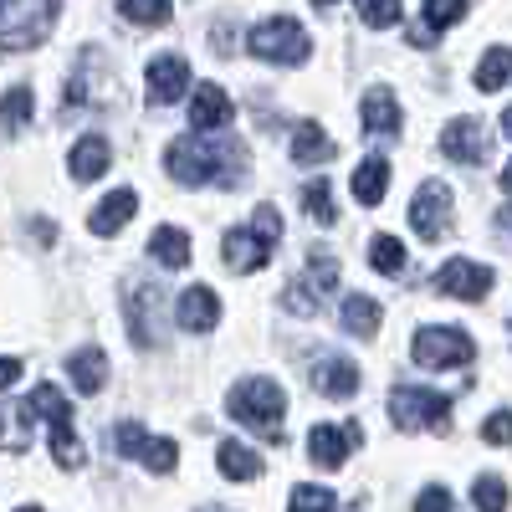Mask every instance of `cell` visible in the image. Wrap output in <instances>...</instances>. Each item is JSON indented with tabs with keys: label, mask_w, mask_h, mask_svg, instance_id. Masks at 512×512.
Here are the masks:
<instances>
[{
	"label": "cell",
	"mask_w": 512,
	"mask_h": 512,
	"mask_svg": "<svg viewBox=\"0 0 512 512\" xmlns=\"http://www.w3.org/2000/svg\"><path fill=\"white\" fill-rule=\"evenodd\" d=\"M26 123H31V88L21 82V88H11L6 98H0V128H11V134H21Z\"/></svg>",
	"instance_id": "obj_31"
},
{
	"label": "cell",
	"mask_w": 512,
	"mask_h": 512,
	"mask_svg": "<svg viewBox=\"0 0 512 512\" xmlns=\"http://www.w3.org/2000/svg\"><path fill=\"white\" fill-rule=\"evenodd\" d=\"M231 420L246 431H262L267 441H282V415H287V395L277 379H241L231 400H226Z\"/></svg>",
	"instance_id": "obj_2"
},
{
	"label": "cell",
	"mask_w": 512,
	"mask_h": 512,
	"mask_svg": "<svg viewBox=\"0 0 512 512\" xmlns=\"http://www.w3.org/2000/svg\"><path fill=\"white\" fill-rule=\"evenodd\" d=\"M128 333H134V344L139 349H154L159 344V328H154V318L164 313V292L159 287H134V297H128Z\"/></svg>",
	"instance_id": "obj_14"
},
{
	"label": "cell",
	"mask_w": 512,
	"mask_h": 512,
	"mask_svg": "<svg viewBox=\"0 0 512 512\" xmlns=\"http://www.w3.org/2000/svg\"><path fill=\"white\" fill-rule=\"evenodd\" d=\"M303 210H308L318 226H333V221H338V210H333V195H328V180H323V175L303 185Z\"/></svg>",
	"instance_id": "obj_33"
},
{
	"label": "cell",
	"mask_w": 512,
	"mask_h": 512,
	"mask_svg": "<svg viewBox=\"0 0 512 512\" xmlns=\"http://www.w3.org/2000/svg\"><path fill=\"white\" fill-rule=\"evenodd\" d=\"M144 88H149V103H154V108L180 103V98L190 93V62H185V57H175V52L154 57V62H149V72H144Z\"/></svg>",
	"instance_id": "obj_12"
},
{
	"label": "cell",
	"mask_w": 512,
	"mask_h": 512,
	"mask_svg": "<svg viewBox=\"0 0 512 512\" xmlns=\"http://www.w3.org/2000/svg\"><path fill=\"white\" fill-rule=\"evenodd\" d=\"M26 415H31V405H11V410H0V446H6V451H26V441H31Z\"/></svg>",
	"instance_id": "obj_30"
},
{
	"label": "cell",
	"mask_w": 512,
	"mask_h": 512,
	"mask_svg": "<svg viewBox=\"0 0 512 512\" xmlns=\"http://www.w3.org/2000/svg\"><path fill=\"white\" fill-rule=\"evenodd\" d=\"M113 446H118L123 456L144 461L149 472H175V461H180V446H175V441H164V436H149L139 420H118Z\"/></svg>",
	"instance_id": "obj_9"
},
{
	"label": "cell",
	"mask_w": 512,
	"mask_h": 512,
	"mask_svg": "<svg viewBox=\"0 0 512 512\" xmlns=\"http://www.w3.org/2000/svg\"><path fill=\"white\" fill-rule=\"evenodd\" d=\"M338 318H344V328H349L354 338H374V333H379V323H384L379 303H374V297H364V292L344 297V308H338Z\"/></svg>",
	"instance_id": "obj_26"
},
{
	"label": "cell",
	"mask_w": 512,
	"mask_h": 512,
	"mask_svg": "<svg viewBox=\"0 0 512 512\" xmlns=\"http://www.w3.org/2000/svg\"><path fill=\"white\" fill-rule=\"evenodd\" d=\"M175 323H180L185 333H210V328L221 323V297L210 292V287L180 292V297H175Z\"/></svg>",
	"instance_id": "obj_16"
},
{
	"label": "cell",
	"mask_w": 512,
	"mask_h": 512,
	"mask_svg": "<svg viewBox=\"0 0 512 512\" xmlns=\"http://www.w3.org/2000/svg\"><path fill=\"white\" fill-rule=\"evenodd\" d=\"M16 379H21V359H0V395H6Z\"/></svg>",
	"instance_id": "obj_42"
},
{
	"label": "cell",
	"mask_w": 512,
	"mask_h": 512,
	"mask_svg": "<svg viewBox=\"0 0 512 512\" xmlns=\"http://www.w3.org/2000/svg\"><path fill=\"white\" fill-rule=\"evenodd\" d=\"M441 149H446V159H456V164H482V159H487V134H482V123H477V118L446 123Z\"/></svg>",
	"instance_id": "obj_17"
},
{
	"label": "cell",
	"mask_w": 512,
	"mask_h": 512,
	"mask_svg": "<svg viewBox=\"0 0 512 512\" xmlns=\"http://www.w3.org/2000/svg\"><path fill=\"white\" fill-rule=\"evenodd\" d=\"M216 466H221V477H231V482H251L256 472H262V456H256L251 446H241V441H221L216 446Z\"/></svg>",
	"instance_id": "obj_27"
},
{
	"label": "cell",
	"mask_w": 512,
	"mask_h": 512,
	"mask_svg": "<svg viewBox=\"0 0 512 512\" xmlns=\"http://www.w3.org/2000/svg\"><path fill=\"white\" fill-rule=\"evenodd\" d=\"M149 256L159 267H190V236L180 231V226H159L154 236H149Z\"/></svg>",
	"instance_id": "obj_25"
},
{
	"label": "cell",
	"mask_w": 512,
	"mask_h": 512,
	"mask_svg": "<svg viewBox=\"0 0 512 512\" xmlns=\"http://www.w3.org/2000/svg\"><path fill=\"white\" fill-rule=\"evenodd\" d=\"M384 195H390V159H364L359 169H354V200L359 205H379Z\"/></svg>",
	"instance_id": "obj_23"
},
{
	"label": "cell",
	"mask_w": 512,
	"mask_h": 512,
	"mask_svg": "<svg viewBox=\"0 0 512 512\" xmlns=\"http://www.w3.org/2000/svg\"><path fill=\"white\" fill-rule=\"evenodd\" d=\"M21 512H41V507H21Z\"/></svg>",
	"instance_id": "obj_47"
},
{
	"label": "cell",
	"mask_w": 512,
	"mask_h": 512,
	"mask_svg": "<svg viewBox=\"0 0 512 512\" xmlns=\"http://www.w3.org/2000/svg\"><path fill=\"white\" fill-rule=\"evenodd\" d=\"M364 134L374 139H395L400 134V103L390 88H369L364 93Z\"/></svg>",
	"instance_id": "obj_19"
},
{
	"label": "cell",
	"mask_w": 512,
	"mask_h": 512,
	"mask_svg": "<svg viewBox=\"0 0 512 512\" xmlns=\"http://www.w3.org/2000/svg\"><path fill=\"white\" fill-rule=\"evenodd\" d=\"M502 134H507V139H512V108H507V113H502Z\"/></svg>",
	"instance_id": "obj_45"
},
{
	"label": "cell",
	"mask_w": 512,
	"mask_h": 512,
	"mask_svg": "<svg viewBox=\"0 0 512 512\" xmlns=\"http://www.w3.org/2000/svg\"><path fill=\"white\" fill-rule=\"evenodd\" d=\"M241 159H246V149L226 134H185V139H175L164 149V164L180 185H210V180L236 185Z\"/></svg>",
	"instance_id": "obj_1"
},
{
	"label": "cell",
	"mask_w": 512,
	"mask_h": 512,
	"mask_svg": "<svg viewBox=\"0 0 512 512\" xmlns=\"http://www.w3.org/2000/svg\"><path fill=\"white\" fill-rule=\"evenodd\" d=\"M410 354H415L420 369H461V364H472V359H477V344H472V333L431 323V328H420V333H415Z\"/></svg>",
	"instance_id": "obj_8"
},
{
	"label": "cell",
	"mask_w": 512,
	"mask_h": 512,
	"mask_svg": "<svg viewBox=\"0 0 512 512\" xmlns=\"http://www.w3.org/2000/svg\"><path fill=\"white\" fill-rule=\"evenodd\" d=\"M277 241H282V216H277L272 205H262L246 226H236V231L221 236V256H226L231 272H256V267L272 262Z\"/></svg>",
	"instance_id": "obj_3"
},
{
	"label": "cell",
	"mask_w": 512,
	"mask_h": 512,
	"mask_svg": "<svg viewBox=\"0 0 512 512\" xmlns=\"http://www.w3.org/2000/svg\"><path fill=\"white\" fill-rule=\"evenodd\" d=\"M502 190H507V195H512V164H507V169H502Z\"/></svg>",
	"instance_id": "obj_44"
},
{
	"label": "cell",
	"mask_w": 512,
	"mask_h": 512,
	"mask_svg": "<svg viewBox=\"0 0 512 512\" xmlns=\"http://www.w3.org/2000/svg\"><path fill=\"white\" fill-rule=\"evenodd\" d=\"M472 502H477L482 512H507L512 492H507V482H502V477H477V487H472Z\"/></svg>",
	"instance_id": "obj_35"
},
{
	"label": "cell",
	"mask_w": 512,
	"mask_h": 512,
	"mask_svg": "<svg viewBox=\"0 0 512 512\" xmlns=\"http://www.w3.org/2000/svg\"><path fill=\"white\" fill-rule=\"evenodd\" d=\"M497 272L482 267V262H466V256H456V262H446L436 272V292L441 297H456V303H482V297L492 292Z\"/></svg>",
	"instance_id": "obj_11"
},
{
	"label": "cell",
	"mask_w": 512,
	"mask_h": 512,
	"mask_svg": "<svg viewBox=\"0 0 512 512\" xmlns=\"http://www.w3.org/2000/svg\"><path fill=\"white\" fill-rule=\"evenodd\" d=\"M287 308H292V313H303V318L318 313V297L308 292V282H292V287H287Z\"/></svg>",
	"instance_id": "obj_40"
},
{
	"label": "cell",
	"mask_w": 512,
	"mask_h": 512,
	"mask_svg": "<svg viewBox=\"0 0 512 512\" xmlns=\"http://www.w3.org/2000/svg\"><path fill=\"white\" fill-rule=\"evenodd\" d=\"M308 31L297 26L292 16H272L262 26H251L246 31V52L251 57H262V62H277V67H297V62H308Z\"/></svg>",
	"instance_id": "obj_5"
},
{
	"label": "cell",
	"mask_w": 512,
	"mask_h": 512,
	"mask_svg": "<svg viewBox=\"0 0 512 512\" xmlns=\"http://www.w3.org/2000/svg\"><path fill=\"white\" fill-rule=\"evenodd\" d=\"M118 11L134 26H164L169 11H175V0H118Z\"/></svg>",
	"instance_id": "obj_32"
},
{
	"label": "cell",
	"mask_w": 512,
	"mask_h": 512,
	"mask_svg": "<svg viewBox=\"0 0 512 512\" xmlns=\"http://www.w3.org/2000/svg\"><path fill=\"white\" fill-rule=\"evenodd\" d=\"M134 210H139V195H134V190H113L108 200L93 205L88 231H93V236H118L128 221H134Z\"/></svg>",
	"instance_id": "obj_18"
},
{
	"label": "cell",
	"mask_w": 512,
	"mask_h": 512,
	"mask_svg": "<svg viewBox=\"0 0 512 512\" xmlns=\"http://www.w3.org/2000/svg\"><path fill=\"white\" fill-rule=\"evenodd\" d=\"M231 93L216 88V82H200L195 98H190V123H195V134H221V128L231 123Z\"/></svg>",
	"instance_id": "obj_15"
},
{
	"label": "cell",
	"mask_w": 512,
	"mask_h": 512,
	"mask_svg": "<svg viewBox=\"0 0 512 512\" xmlns=\"http://www.w3.org/2000/svg\"><path fill=\"white\" fill-rule=\"evenodd\" d=\"M466 16V0H425V31H446V26H456Z\"/></svg>",
	"instance_id": "obj_36"
},
{
	"label": "cell",
	"mask_w": 512,
	"mask_h": 512,
	"mask_svg": "<svg viewBox=\"0 0 512 512\" xmlns=\"http://www.w3.org/2000/svg\"><path fill=\"white\" fill-rule=\"evenodd\" d=\"M369 267L384 272V277H400L405 272V246L395 236H374L369 241Z\"/></svg>",
	"instance_id": "obj_29"
},
{
	"label": "cell",
	"mask_w": 512,
	"mask_h": 512,
	"mask_svg": "<svg viewBox=\"0 0 512 512\" xmlns=\"http://www.w3.org/2000/svg\"><path fill=\"white\" fill-rule=\"evenodd\" d=\"M338 154V144L323 134V123H297V134H292V159L297 164H328Z\"/></svg>",
	"instance_id": "obj_24"
},
{
	"label": "cell",
	"mask_w": 512,
	"mask_h": 512,
	"mask_svg": "<svg viewBox=\"0 0 512 512\" xmlns=\"http://www.w3.org/2000/svg\"><path fill=\"white\" fill-rule=\"evenodd\" d=\"M72 180H98V175H108V164H113V149H108V139L103 134H88V139H77L72 144Z\"/></svg>",
	"instance_id": "obj_21"
},
{
	"label": "cell",
	"mask_w": 512,
	"mask_h": 512,
	"mask_svg": "<svg viewBox=\"0 0 512 512\" xmlns=\"http://www.w3.org/2000/svg\"><path fill=\"white\" fill-rule=\"evenodd\" d=\"M359 441H364L359 425H349V431H338V425H313V436H308V461L323 466V472H338Z\"/></svg>",
	"instance_id": "obj_13"
},
{
	"label": "cell",
	"mask_w": 512,
	"mask_h": 512,
	"mask_svg": "<svg viewBox=\"0 0 512 512\" xmlns=\"http://www.w3.org/2000/svg\"><path fill=\"white\" fill-rule=\"evenodd\" d=\"M415 512H451V492L446 487H425L420 502H415Z\"/></svg>",
	"instance_id": "obj_41"
},
{
	"label": "cell",
	"mask_w": 512,
	"mask_h": 512,
	"mask_svg": "<svg viewBox=\"0 0 512 512\" xmlns=\"http://www.w3.org/2000/svg\"><path fill=\"white\" fill-rule=\"evenodd\" d=\"M287 512H338V497L328 487H297Z\"/></svg>",
	"instance_id": "obj_37"
},
{
	"label": "cell",
	"mask_w": 512,
	"mask_h": 512,
	"mask_svg": "<svg viewBox=\"0 0 512 512\" xmlns=\"http://www.w3.org/2000/svg\"><path fill=\"white\" fill-rule=\"evenodd\" d=\"M308 267H313V282H318L323 292H328V287H338V256H333L328 246H313Z\"/></svg>",
	"instance_id": "obj_38"
},
{
	"label": "cell",
	"mask_w": 512,
	"mask_h": 512,
	"mask_svg": "<svg viewBox=\"0 0 512 512\" xmlns=\"http://www.w3.org/2000/svg\"><path fill=\"white\" fill-rule=\"evenodd\" d=\"M410 231L420 241H441L451 231V190L441 180H425L410 200Z\"/></svg>",
	"instance_id": "obj_10"
},
{
	"label": "cell",
	"mask_w": 512,
	"mask_h": 512,
	"mask_svg": "<svg viewBox=\"0 0 512 512\" xmlns=\"http://www.w3.org/2000/svg\"><path fill=\"white\" fill-rule=\"evenodd\" d=\"M62 0H0V47L6 52H31L52 36Z\"/></svg>",
	"instance_id": "obj_4"
},
{
	"label": "cell",
	"mask_w": 512,
	"mask_h": 512,
	"mask_svg": "<svg viewBox=\"0 0 512 512\" xmlns=\"http://www.w3.org/2000/svg\"><path fill=\"white\" fill-rule=\"evenodd\" d=\"M67 374H72V384H77L82 395H98L103 384H108V354H103L98 344L77 349V354L67 359Z\"/></svg>",
	"instance_id": "obj_22"
},
{
	"label": "cell",
	"mask_w": 512,
	"mask_h": 512,
	"mask_svg": "<svg viewBox=\"0 0 512 512\" xmlns=\"http://www.w3.org/2000/svg\"><path fill=\"white\" fill-rule=\"evenodd\" d=\"M313 6H333V0H313Z\"/></svg>",
	"instance_id": "obj_46"
},
{
	"label": "cell",
	"mask_w": 512,
	"mask_h": 512,
	"mask_svg": "<svg viewBox=\"0 0 512 512\" xmlns=\"http://www.w3.org/2000/svg\"><path fill=\"white\" fill-rule=\"evenodd\" d=\"M313 390L328 395V400H354L359 395V369L349 359H323L313 369Z\"/></svg>",
	"instance_id": "obj_20"
},
{
	"label": "cell",
	"mask_w": 512,
	"mask_h": 512,
	"mask_svg": "<svg viewBox=\"0 0 512 512\" xmlns=\"http://www.w3.org/2000/svg\"><path fill=\"white\" fill-rule=\"evenodd\" d=\"M482 441H487V446H512V410H492V415H487Z\"/></svg>",
	"instance_id": "obj_39"
},
{
	"label": "cell",
	"mask_w": 512,
	"mask_h": 512,
	"mask_svg": "<svg viewBox=\"0 0 512 512\" xmlns=\"http://www.w3.org/2000/svg\"><path fill=\"white\" fill-rule=\"evenodd\" d=\"M390 415H395V425H405V431H446L451 425V395L420 390V384H395Z\"/></svg>",
	"instance_id": "obj_6"
},
{
	"label": "cell",
	"mask_w": 512,
	"mask_h": 512,
	"mask_svg": "<svg viewBox=\"0 0 512 512\" xmlns=\"http://www.w3.org/2000/svg\"><path fill=\"white\" fill-rule=\"evenodd\" d=\"M507 82H512V52L492 47V52L482 57V67H477V88H482V93H497V88H507Z\"/></svg>",
	"instance_id": "obj_28"
},
{
	"label": "cell",
	"mask_w": 512,
	"mask_h": 512,
	"mask_svg": "<svg viewBox=\"0 0 512 512\" xmlns=\"http://www.w3.org/2000/svg\"><path fill=\"white\" fill-rule=\"evenodd\" d=\"M31 236H36V241H57V226H52V221H31Z\"/></svg>",
	"instance_id": "obj_43"
},
{
	"label": "cell",
	"mask_w": 512,
	"mask_h": 512,
	"mask_svg": "<svg viewBox=\"0 0 512 512\" xmlns=\"http://www.w3.org/2000/svg\"><path fill=\"white\" fill-rule=\"evenodd\" d=\"M354 11H359L364 26H374V31L400 26V0H354Z\"/></svg>",
	"instance_id": "obj_34"
},
{
	"label": "cell",
	"mask_w": 512,
	"mask_h": 512,
	"mask_svg": "<svg viewBox=\"0 0 512 512\" xmlns=\"http://www.w3.org/2000/svg\"><path fill=\"white\" fill-rule=\"evenodd\" d=\"M26 405L52 425V456H57V466H67V472L82 466V441L72 436V405H67V395L57 390V384H36Z\"/></svg>",
	"instance_id": "obj_7"
}]
</instances>
